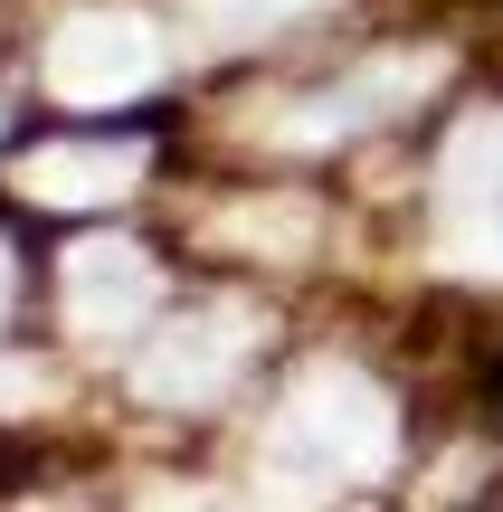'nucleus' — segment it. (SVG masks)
Instances as JSON below:
<instances>
[{
    "mask_svg": "<svg viewBox=\"0 0 503 512\" xmlns=\"http://www.w3.org/2000/svg\"><path fill=\"white\" fill-rule=\"evenodd\" d=\"M209 228H219V247H238V256H304L314 247V209L304 200H238Z\"/></svg>",
    "mask_w": 503,
    "mask_h": 512,
    "instance_id": "0eeeda50",
    "label": "nucleus"
},
{
    "mask_svg": "<svg viewBox=\"0 0 503 512\" xmlns=\"http://www.w3.org/2000/svg\"><path fill=\"white\" fill-rule=\"evenodd\" d=\"M29 512H76V503H29Z\"/></svg>",
    "mask_w": 503,
    "mask_h": 512,
    "instance_id": "f8f14e48",
    "label": "nucleus"
},
{
    "mask_svg": "<svg viewBox=\"0 0 503 512\" xmlns=\"http://www.w3.org/2000/svg\"><path fill=\"white\" fill-rule=\"evenodd\" d=\"M190 10H200V29H219V38H257V29H285V19L333 10V0H190Z\"/></svg>",
    "mask_w": 503,
    "mask_h": 512,
    "instance_id": "1a4fd4ad",
    "label": "nucleus"
},
{
    "mask_svg": "<svg viewBox=\"0 0 503 512\" xmlns=\"http://www.w3.org/2000/svg\"><path fill=\"white\" fill-rule=\"evenodd\" d=\"M143 181V143H38L19 162V190L38 209H105Z\"/></svg>",
    "mask_w": 503,
    "mask_h": 512,
    "instance_id": "423d86ee",
    "label": "nucleus"
},
{
    "mask_svg": "<svg viewBox=\"0 0 503 512\" xmlns=\"http://www.w3.org/2000/svg\"><path fill=\"white\" fill-rule=\"evenodd\" d=\"M57 294H67V332L86 342H124L152 304H162V275L133 238H76L67 266H57Z\"/></svg>",
    "mask_w": 503,
    "mask_h": 512,
    "instance_id": "20e7f679",
    "label": "nucleus"
},
{
    "mask_svg": "<svg viewBox=\"0 0 503 512\" xmlns=\"http://www.w3.org/2000/svg\"><path fill=\"white\" fill-rule=\"evenodd\" d=\"M152 76H162V48H152V19H133V10H76L48 38V95L76 105V114L124 105Z\"/></svg>",
    "mask_w": 503,
    "mask_h": 512,
    "instance_id": "f03ea898",
    "label": "nucleus"
},
{
    "mask_svg": "<svg viewBox=\"0 0 503 512\" xmlns=\"http://www.w3.org/2000/svg\"><path fill=\"white\" fill-rule=\"evenodd\" d=\"M437 76H447V57H437V48H399V57H371V67H352L342 86L304 95V105L285 114V143H342V133H371L380 114L418 105V95H428Z\"/></svg>",
    "mask_w": 503,
    "mask_h": 512,
    "instance_id": "39448f33",
    "label": "nucleus"
},
{
    "mask_svg": "<svg viewBox=\"0 0 503 512\" xmlns=\"http://www.w3.org/2000/svg\"><path fill=\"white\" fill-rule=\"evenodd\" d=\"M390 456H399V418L361 370H304L266 437V465L295 484H371Z\"/></svg>",
    "mask_w": 503,
    "mask_h": 512,
    "instance_id": "f257e3e1",
    "label": "nucleus"
},
{
    "mask_svg": "<svg viewBox=\"0 0 503 512\" xmlns=\"http://www.w3.org/2000/svg\"><path fill=\"white\" fill-rule=\"evenodd\" d=\"M133 512H200V494H181V484H152V494L133 503Z\"/></svg>",
    "mask_w": 503,
    "mask_h": 512,
    "instance_id": "9d476101",
    "label": "nucleus"
},
{
    "mask_svg": "<svg viewBox=\"0 0 503 512\" xmlns=\"http://www.w3.org/2000/svg\"><path fill=\"white\" fill-rule=\"evenodd\" d=\"M437 256H447L456 275H503V190H494V200H456Z\"/></svg>",
    "mask_w": 503,
    "mask_h": 512,
    "instance_id": "6e6552de",
    "label": "nucleus"
},
{
    "mask_svg": "<svg viewBox=\"0 0 503 512\" xmlns=\"http://www.w3.org/2000/svg\"><path fill=\"white\" fill-rule=\"evenodd\" d=\"M0 399H38V380H19V370H0Z\"/></svg>",
    "mask_w": 503,
    "mask_h": 512,
    "instance_id": "9b49d317",
    "label": "nucleus"
},
{
    "mask_svg": "<svg viewBox=\"0 0 503 512\" xmlns=\"http://www.w3.org/2000/svg\"><path fill=\"white\" fill-rule=\"evenodd\" d=\"M247 342H257V323H247L238 304H209V313L162 323V332L124 361V380L143 389V399H162V408H190V399H219V389L238 380Z\"/></svg>",
    "mask_w": 503,
    "mask_h": 512,
    "instance_id": "7ed1b4c3",
    "label": "nucleus"
}]
</instances>
